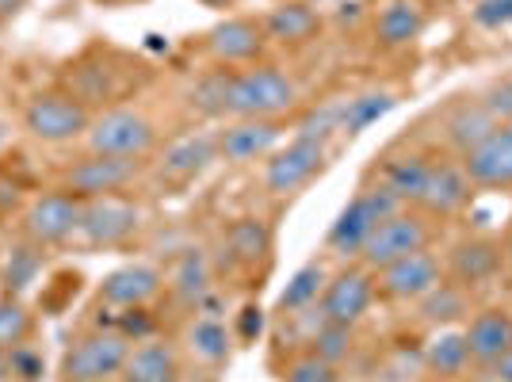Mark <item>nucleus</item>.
<instances>
[{
	"instance_id": "9d476101",
	"label": "nucleus",
	"mask_w": 512,
	"mask_h": 382,
	"mask_svg": "<svg viewBox=\"0 0 512 382\" xmlns=\"http://www.w3.org/2000/svg\"><path fill=\"white\" fill-rule=\"evenodd\" d=\"M138 230H142V207L127 195H104V199H85L77 241L92 249H115L134 241Z\"/></svg>"
},
{
	"instance_id": "39448f33",
	"label": "nucleus",
	"mask_w": 512,
	"mask_h": 382,
	"mask_svg": "<svg viewBox=\"0 0 512 382\" xmlns=\"http://www.w3.org/2000/svg\"><path fill=\"white\" fill-rule=\"evenodd\" d=\"M394 211H402V203L383 188V184H375V188H363L360 195H352L348 203H344V211L337 214V222L329 226V234H325V253L341 256V260H360V249L367 245V237L375 234V226L390 218Z\"/></svg>"
},
{
	"instance_id": "c85d7f7f",
	"label": "nucleus",
	"mask_w": 512,
	"mask_h": 382,
	"mask_svg": "<svg viewBox=\"0 0 512 382\" xmlns=\"http://www.w3.org/2000/svg\"><path fill=\"white\" fill-rule=\"evenodd\" d=\"M413 306H417V318L425 321V325L451 329V321H459L470 314V291H463L459 283H451V279L444 276L421 302H413Z\"/></svg>"
},
{
	"instance_id": "6ab92c4d",
	"label": "nucleus",
	"mask_w": 512,
	"mask_h": 382,
	"mask_svg": "<svg viewBox=\"0 0 512 382\" xmlns=\"http://www.w3.org/2000/svg\"><path fill=\"white\" fill-rule=\"evenodd\" d=\"M463 337H467L474 367H493L501 356H509L512 352L509 306H482V310H474L470 321L463 325Z\"/></svg>"
},
{
	"instance_id": "58836bf2",
	"label": "nucleus",
	"mask_w": 512,
	"mask_h": 382,
	"mask_svg": "<svg viewBox=\"0 0 512 382\" xmlns=\"http://www.w3.org/2000/svg\"><path fill=\"white\" fill-rule=\"evenodd\" d=\"M482 104H486V111L497 119V127H501V123H512V77L486 88V92H482Z\"/></svg>"
},
{
	"instance_id": "1a4fd4ad",
	"label": "nucleus",
	"mask_w": 512,
	"mask_h": 382,
	"mask_svg": "<svg viewBox=\"0 0 512 382\" xmlns=\"http://www.w3.org/2000/svg\"><path fill=\"white\" fill-rule=\"evenodd\" d=\"M325 157H329V142L295 130V138L283 142V146L264 161V172H260L264 191H268V195H295V191L306 188V184L318 176L321 165H325Z\"/></svg>"
},
{
	"instance_id": "4468645a",
	"label": "nucleus",
	"mask_w": 512,
	"mask_h": 382,
	"mask_svg": "<svg viewBox=\"0 0 512 382\" xmlns=\"http://www.w3.org/2000/svg\"><path fill=\"white\" fill-rule=\"evenodd\" d=\"M287 138L283 119H230L218 127V161L226 165H249L268 161Z\"/></svg>"
},
{
	"instance_id": "473e14b6",
	"label": "nucleus",
	"mask_w": 512,
	"mask_h": 382,
	"mask_svg": "<svg viewBox=\"0 0 512 382\" xmlns=\"http://www.w3.org/2000/svg\"><path fill=\"white\" fill-rule=\"evenodd\" d=\"M325 283H329V272H325V264L321 260H310V264H302L295 276L287 279V287L279 291V310L283 314H299V310H310V306H318L321 291H325Z\"/></svg>"
},
{
	"instance_id": "9b49d317",
	"label": "nucleus",
	"mask_w": 512,
	"mask_h": 382,
	"mask_svg": "<svg viewBox=\"0 0 512 382\" xmlns=\"http://www.w3.org/2000/svg\"><path fill=\"white\" fill-rule=\"evenodd\" d=\"M375 298H379L375 272L363 268V264H348V268H341L337 276H329V283H325V291L318 298V318L356 329L367 318V310L375 306Z\"/></svg>"
},
{
	"instance_id": "5701e85b",
	"label": "nucleus",
	"mask_w": 512,
	"mask_h": 382,
	"mask_svg": "<svg viewBox=\"0 0 512 382\" xmlns=\"http://www.w3.org/2000/svg\"><path fill=\"white\" fill-rule=\"evenodd\" d=\"M272 245H276L272 226H268L264 218H253V214L234 218V222L226 226V234H222V249H226V256L234 260L237 268H256V264H268Z\"/></svg>"
},
{
	"instance_id": "de8ad7c7",
	"label": "nucleus",
	"mask_w": 512,
	"mask_h": 382,
	"mask_svg": "<svg viewBox=\"0 0 512 382\" xmlns=\"http://www.w3.org/2000/svg\"><path fill=\"white\" fill-rule=\"evenodd\" d=\"M509 314H512V302H509Z\"/></svg>"
},
{
	"instance_id": "49530a36",
	"label": "nucleus",
	"mask_w": 512,
	"mask_h": 382,
	"mask_svg": "<svg viewBox=\"0 0 512 382\" xmlns=\"http://www.w3.org/2000/svg\"><path fill=\"white\" fill-rule=\"evenodd\" d=\"M115 382H130V379H115Z\"/></svg>"
},
{
	"instance_id": "a19ab883",
	"label": "nucleus",
	"mask_w": 512,
	"mask_h": 382,
	"mask_svg": "<svg viewBox=\"0 0 512 382\" xmlns=\"http://www.w3.org/2000/svg\"><path fill=\"white\" fill-rule=\"evenodd\" d=\"M486 371H490L493 382H512V352L509 356H501V360L493 363V367H486Z\"/></svg>"
},
{
	"instance_id": "e433bc0d",
	"label": "nucleus",
	"mask_w": 512,
	"mask_h": 382,
	"mask_svg": "<svg viewBox=\"0 0 512 382\" xmlns=\"http://www.w3.org/2000/svg\"><path fill=\"white\" fill-rule=\"evenodd\" d=\"M283 382H341V367L318 360L314 352H302L283 367Z\"/></svg>"
},
{
	"instance_id": "423d86ee",
	"label": "nucleus",
	"mask_w": 512,
	"mask_h": 382,
	"mask_svg": "<svg viewBox=\"0 0 512 382\" xmlns=\"http://www.w3.org/2000/svg\"><path fill=\"white\" fill-rule=\"evenodd\" d=\"M81 207H85V199H77L65 188H46L31 195L20 214L23 241H31L39 249H58L65 241H73L81 230Z\"/></svg>"
},
{
	"instance_id": "f257e3e1",
	"label": "nucleus",
	"mask_w": 512,
	"mask_h": 382,
	"mask_svg": "<svg viewBox=\"0 0 512 382\" xmlns=\"http://www.w3.org/2000/svg\"><path fill=\"white\" fill-rule=\"evenodd\" d=\"M302 107L299 81L272 62H253L234 69L226 119H287Z\"/></svg>"
},
{
	"instance_id": "7c9ffc66",
	"label": "nucleus",
	"mask_w": 512,
	"mask_h": 382,
	"mask_svg": "<svg viewBox=\"0 0 512 382\" xmlns=\"http://www.w3.org/2000/svg\"><path fill=\"white\" fill-rule=\"evenodd\" d=\"M230 81H234V69H226V65L207 69V73L188 88V107H192L195 115H203V119H226Z\"/></svg>"
},
{
	"instance_id": "a18cd8bd",
	"label": "nucleus",
	"mask_w": 512,
	"mask_h": 382,
	"mask_svg": "<svg viewBox=\"0 0 512 382\" xmlns=\"http://www.w3.org/2000/svg\"><path fill=\"white\" fill-rule=\"evenodd\" d=\"M100 4H123V0H100Z\"/></svg>"
},
{
	"instance_id": "c03bdc74",
	"label": "nucleus",
	"mask_w": 512,
	"mask_h": 382,
	"mask_svg": "<svg viewBox=\"0 0 512 382\" xmlns=\"http://www.w3.org/2000/svg\"><path fill=\"white\" fill-rule=\"evenodd\" d=\"M501 245H505V260H509V264H512V230H509V237H505Z\"/></svg>"
},
{
	"instance_id": "f8f14e48",
	"label": "nucleus",
	"mask_w": 512,
	"mask_h": 382,
	"mask_svg": "<svg viewBox=\"0 0 512 382\" xmlns=\"http://www.w3.org/2000/svg\"><path fill=\"white\" fill-rule=\"evenodd\" d=\"M505 245L497 241V237H463V241H455L444 256V276L451 283H459L463 291H478V287H486L493 279L505 272Z\"/></svg>"
},
{
	"instance_id": "b1692460",
	"label": "nucleus",
	"mask_w": 512,
	"mask_h": 382,
	"mask_svg": "<svg viewBox=\"0 0 512 382\" xmlns=\"http://www.w3.org/2000/svg\"><path fill=\"white\" fill-rule=\"evenodd\" d=\"M425 8L417 0H386L375 16V43L383 50H402L425 31Z\"/></svg>"
},
{
	"instance_id": "412c9836",
	"label": "nucleus",
	"mask_w": 512,
	"mask_h": 382,
	"mask_svg": "<svg viewBox=\"0 0 512 382\" xmlns=\"http://www.w3.org/2000/svg\"><path fill=\"white\" fill-rule=\"evenodd\" d=\"M123 379L130 382H184V360H180V348L172 340L146 337L134 340L123 367Z\"/></svg>"
},
{
	"instance_id": "6e6552de",
	"label": "nucleus",
	"mask_w": 512,
	"mask_h": 382,
	"mask_svg": "<svg viewBox=\"0 0 512 382\" xmlns=\"http://www.w3.org/2000/svg\"><path fill=\"white\" fill-rule=\"evenodd\" d=\"M428 245H432V218L417 207H402L375 226V234L367 237V245L360 249V264L371 272H383L386 264L409 253H421Z\"/></svg>"
},
{
	"instance_id": "2f4dec72",
	"label": "nucleus",
	"mask_w": 512,
	"mask_h": 382,
	"mask_svg": "<svg viewBox=\"0 0 512 382\" xmlns=\"http://www.w3.org/2000/svg\"><path fill=\"white\" fill-rule=\"evenodd\" d=\"M398 107L394 92H360V96H348L341 100V130L344 134H363L375 123H383L386 115Z\"/></svg>"
},
{
	"instance_id": "37998d69",
	"label": "nucleus",
	"mask_w": 512,
	"mask_h": 382,
	"mask_svg": "<svg viewBox=\"0 0 512 382\" xmlns=\"http://www.w3.org/2000/svg\"><path fill=\"white\" fill-rule=\"evenodd\" d=\"M8 142H12V130H8V123H4V119H0V153H4V149H8Z\"/></svg>"
},
{
	"instance_id": "ddd939ff",
	"label": "nucleus",
	"mask_w": 512,
	"mask_h": 382,
	"mask_svg": "<svg viewBox=\"0 0 512 382\" xmlns=\"http://www.w3.org/2000/svg\"><path fill=\"white\" fill-rule=\"evenodd\" d=\"M444 279V260L432 253V249H421V253H409L394 264H386L383 272H375V287H379V298L383 302H421V298Z\"/></svg>"
},
{
	"instance_id": "aec40b11",
	"label": "nucleus",
	"mask_w": 512,
	"mask_h": 382,
	"mask_svg": "<svg viewBox=\"0 0 512 382\" xmlns=\"http://www.w3.org/2000/svg\"><path fill=\"white\" fill-rule=\"evenodd\" d=\"M459 165L467 169L474 188H512V134L509 127H497L474 149L459 157Z\"/></svg>"
},
{
	"instance_id": "c756f323",
	"label": "nucleus",
	"mask_w": 512,
	"mask_h": 382,
	"mask_svg": "<svg viewBox=\"0 0 512 382\" xmlns=\"http://www.w3.org/2000/svg\"><path fill=\"white\" fill-rule=\"evenodd\" d=\"M184 344H188V352H192L195 360L207 363V367H218V363L230 360V329H226V321L214 318V314L192 318L188 333H184Z\"/></svg>"
},
{
	"instance_id": "f03ea898",
	"label": "nucleus",
	"mask_w": 512,
	"mask_h": 382,
	"mask_svg": "<svg viewBox=\"0 0 512 382\" xmlns=\"http://www.w3.org/2000/svg\"><path fill=\"white\" fill-rule=\"evenodd\" d=\"M92 115L96 111L85 100H77L69 88H43L23 104L20 127L27 138L43 146H73V142H85Z\"/></svg>"
},
{
	"instance_id": "4c0bfd02",
	"label": "nucleus",
	"mask_w": 512,
	"mask_h": 382,
	"mask_svg": "<svg viewBox=\"0 0 512 382\" xmlns=\"http://www.w3.org/2000/svg\"><path fill=\"white\" fill-rule=\"evenodd\" d=\"M474 27H482V31L512 27V0H478L474 4Z\"/></svg>"
},
{
	"instance_id": "4be33fe9",
	"label": "nucleus",
	"mask_w": 512,
	"mask_h": 382,
	"mask_svg": "<svg viewBox=\"0 0 512 382\" xmlns=\"http://www.w3.org/2000/svg\"><path fill=\"white\" fill-rule=\"evenodd\" d=\"M264 39L272 46H302L314 43L321 31V12L310 0H283L268 16H260Z\"/></svg>"
},
{
	"instance_id": "2eb2a0df",
	"label": "nucleus",
	"mask_w": 512,
	"mask_h": 382,
	"mask_svg": "<svg viewBox=\"0 0 512 382\" xmlns=\"http://www.w3.org/2000/svg\"><path fill=\"white\" fill-rule=\"evenodd\" d=\"M169 287L165 272L157 264L146 260H130L119 264L115 272H107L100 283V302L107 310H146L153 298H161V291Z\"/></svg>"
},
{
	"instance_id": "dca6fc26",
	"label": "nucleus",
	"mask_w": 512,
	"mask_h": 382,
	"mask_svg": "<svg viewBox=\"0 0 512 382\" xmlns=\"http://www.w3.org/2000/svg\"><path fill=\"white\" fill-rule=\"evenodd\" d=\"M264 46H268L264 27L253 16H226V20L214 23L211 31H207V39H203V50L211 54V62L226 65V69H241V65L260 62Z\"/></svg>"
},
{
	"instance_id": "a211bd4d",
	"label": "nucleus",
	"mask_w": 512,
	"mask_h": 382,
	"mask_svg": "<svg viewBox=\"0 0 512 382\" xmlns=\"http://www.w3.org/2000/svg\"><path fill=\"white\" fill-rule=\"evenodd\" d=\"M214 161H218V130H199V134H184L172 146H165L153 172L165 184H192L211 169Z\"/></svg>"
},
{
	"instance_id": "f704fd0d",
	"label": "nucleus",
	"mask_w": 512,
	"mask_h": 382,
	"mask_svg": "<svg viewBox=\"0 0 512 382\" xmlns=\"http://www.w3.org/2000/svg\"><path fill=\"white\" fill-rule=\"evenodd\" d=\"M306 352H314L318 360L341 367V363L352 356V329H348V325H333V321H321L318 333L310 337V348H306Z\"/></svg>"
},
{
	"instance_id": "a878e982",
	"label": "nucleus",
	"mask_w": 512,
	"mask_h": 382,
	"mask_svg": "<svg viewBox=\"0 0 512 382\" xmlns=\"http://www.w3.org/2000/svg\"><path fill=\"white\" fill-rule=\"evenodd\" d=\"M211 283H214V264L203 249H184V253L176 256L169 276V291L176 295V302L199 310L203 298L211 295Z\"/></svg>"
},
{
	"instance_id": "f3484780",
	"label": "nucleus",
	"mask_w": 512,
	"mask_h": 382,
	"mask_svg": "<svg viewBox=\"0 0 512 382\" xmlns=\"http://www.w3.org/2000/svg\"><path fill=\"white\" fill-rule=\"evenodd\" d=\"M470 195H474V184H470L467 169L459 161H440L432 157V169H428L425 191L417 199V211L428 214V218H455L459 211H467Z\"/></svg>"
},
{
	"instance_id": "ea45409f",
	"label": "nucleus",
	"mask_w": 512,
	"mask_h": 382,
	"mask_svg": "<svg viewBox=\"0 0 512 382\" xmlns=\"http://www.w3.org/2000/svg\"><path fill=\"white\" fill-rule=\"evenodd\" d=\"M260 329H264V314H260V306H245V310L237 314V337L249 344V340L260 337Z\"/></svg>"
},
{
	"instance_id": "7ed1b4c3",
	"label": "nucleus",
	"mask_w": 512,
	"mask_h": 382,
	"mask_svg": "<svg viewBox=\"0 0 512 382\" xmlns=\"http://www.w3.org/2000/svg\"><path fill=\"white\" fill-rule=\"evenodd\" d=\"M161 146V130L146 111L127 104L104 107L92 115V127L85 134V153L104 157H127V161H150Z\"/></svg>"
},
{
	"instance_id": "79ce46f5",
	"label": "nucleus",
	"mask_w": 512,
	"mask_h": 382,
	"mask_svg": "<svg viewBox=\"0 0 512 382\" xmlns=\"http://www.w3.org/2000/svg\"><path fill=\"white\" fill-rule=\"evenodd\" d=\"M23 4H27V0H0V23L16 20V16H20Z\"/></svg>"
},
{
	"instance_id": "bb28decb",
	"label": "nucleus",
	"mask_w": 512,
	"mask_h": 382,
	"mask_svg": "<svg viewBox=\"0 0 512 382\" xmlns=\"http://www.w3.org/2000/svg\"><path fill=\"white\" fill-rule=\"evenodd\" d=\"M428 169H432V157L428 153H398L390 157L379 172V184H383L402 207H417L421 191H425Z\"/></svg>"
},
{
	"instance_id": "72a5a7b5",
	"label": "nucleus",
	"mask_w": 512,
	"mask_h": 382,
	"mask_svg": "<svg viewBox=\"0 0 512 382\" xmlns=\"http://www.w3.org/2000/svg\"><path fill=\"white\" fill-rule=\"evenodd\" d=\"M35 329H39V318L20 295H0V352L4 356L31 344Z\"/></svg>"
},
{
	"instance_id": "0eeeda50",
	"label": "nucleus",
	"mask_w": 512,
	"mask_h": 382,
	"mask_svg": "<svg viewBox=\"0 0 512 382\" xmlns=\"http://www.w3.org/2000/svg\"><path fill=\"white\" fill-rule=\"evenodd\" d=\"M150 169V161H127V157H104L85 153L69 161L58 176V188L73 191L77 199H104V195H127Z\"/></svg>"
},
{
	"instance_id": "cd10ccee",
	"label": "nucleus",
	"mask_w": 512,
	"mask_h": 382,
	"mask_svg": "<svg viewBox=\"0 0 512 382\" xmlns=\"http://www.w3.org/2000/svg\"><path fill=\"white\" fill-rule=\"evenodd\" d=\"M421 360H425L428 375H436V379H463L470 367H474L463 329H440V333L425 344Z\"/></svg>"
},
{
	"instance_id": "c9c22d12",
	"label": "nucleus",
	"mask_w": 512,
	"mask_h": 382,
	"mask_svg": "<svg viewBox=\"0 0 512 382\" xmlns=\"http://www.w3.org/2000/svg\"><path fill=\"white\" fill-rule=\"evenodd\" d=\"M39 264H43V249L31 245V241L8 256V268H4V287H8V291H4V295H20L23 287L39 276Z\"/></svg>"
},
{
	"instance_id": "20e7f679",
	"label": "nucleus",
	"mask_w": 512,
	"mask_h": 382,
	"mask_svg": "<svg viewBox=\"0 0 512 382\" xmlns=\"http://www.w3.org/2000/svg\"><path fill=\"white\" fill-rule=\"evenodd\" d=\"M134 348V340L123 337L119 329H88L77 340H69L62 352L58 375L62 382H115L123 379V367Z\"/></svg>"
},
{
	"instance_id": "393cba45",
	"label": "nucleus",
	"mask_w": 512,
	"mask_h": 382,
	"mask_svg": "<svg viewBox=\"0 0 512 382\" xmlns=\"http://www.w3.org/2000/svg\"><path fill=\"white\" fill-rule=\"evenodd\" d=\"M493 130H497V119L486 111L482 96H478V100H463V104H455L448 111V119H444V142L463 157L467 149L486 142Z\"/></svg>"
}]
</instances>
